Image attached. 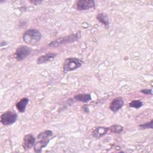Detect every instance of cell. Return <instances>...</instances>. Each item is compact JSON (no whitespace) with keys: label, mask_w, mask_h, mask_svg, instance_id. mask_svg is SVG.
Listing matches in <instances>:
<instances>
[{"label":"cell","mask_w":153,"mask_h":153,"mask_svg":"<svg viewBox=\"0 0 153 153\" xmlns=\"http://www.w3.org/2000/svg\"><path fill=\"white\" fill-rule=\"evenodd\" d=\"M42 35L39 31L35 29H29L26 30L23 35L24 42L29 45H36L41 39Z\"/></svg>","instance_id":"1"},{"label":"cell","mask_w":153,"mask_h":153,"mask_svg":"<svg viewBox=\"0 0 153 153\" xmlns=\"http://www.w3.org/2000/svg\"><path fill=\"white\" fill-rule=\"evenodd\" d=\"M83 64V62L76 57L67 58L63 65V71L66 73L68 72L75 71L79 68Z\"/></svg>","instance_id":"2"},{"label":"cell","mask_w":153,"mask_h":153,"mask_svg":"<svg viewBox=\"0 0 153 153\" xmlns=\"http://www.w3.org/2000/svg\"><path fill=\"white\" fill-rule=\"evenodd\" d=\"M81 36L80 32H77L76 33L70 35L68 36H66L62 38H57L52 42H51L48 45L50 47H58L60 45H63L66 44H69L71 42H73L74 41H76L79 39Z\"/></svg>","instance_id":"3"},{"label":"cell","mask_w":153,"mask_h":153,"mask_svg":"<svg viewBox=\"0 0 153 153\" xmlns=\"http://www.w3.org/2000/svg\"><path fill=\"white\" fill-rule=\"evenodd\" d=\"M17 119V114L12 111H7L1 116V122L4 126H10L14 124Z\"/></svg>","instance_id":"4"},{"label":"cell","mask_w":153,"mask_h":153,"mask_svg":"<svg viewBox=\"0 0 153 153\" xmlns=\"http://www.w3.org/2000/svg\"><path fill=\"white\" fill-rule=\"evenodd\" d=\"M32 53V48L29 46L22 45L17 47L15 52V58L17 61H21L29 56Z\"/></svg>","instance_id":"5"},{"label":"cell","mask_w":153,"mask_h":153,"mask_svg":"<svg viewBox=\"0 0 153 153\" xmlns=\"http://www.w3.org/2000/svg\"><path fill=\"white\" fill-rule=\"evenodd\" d=\"M95 6L93 0H79L76 2V8L79 11L87 10Z\"/></svg>","instance_id":"6"},{"label":"cell","mask_w":153,"mask_h":153,"mask_svg":"<svg viewBox=\"0 0 153 153\" xmlns=\"http://www.w3.org/2000/svg\"><path fill=\"white\" fill-rule=\"evenodd\" d=\"M35 137L33 134L30 133L26 134L23 139L22 146L25 150H29L33 147L35 143Z\"/></svg>","instance_id":"7"},{"label":"cell","mask_w":153,"mask_h":153,"mask_svg":"<svg viewBox=\"0 0 153 153\" xmlns=\"http://www.w3.org/2000/svg\"><path fill=\"white\" fill-rule=\"evenodd\" d=\"M124 100L120 96L114 98L109 105V109L113 112H118L123 106Z\"/></svg>","instance_id":"8"},{"label":"cell","mask_w":153,"mask_h":153,"mask_svg":"<svg viewBox=\"0 0 153 153\" xmlns=\"http://www.w3.org/2000/svg\"><path fill=\"white\" fill-rule=\"evenodd\" d=\"M109 132V127H97L93 131V136L95 138L99 139Z\"/></svg>","instance_id":"9"},{"label":"cell","mask_w":153,"mask_h":153,"mask_svg":"<svg viewBox=\"0 0 153 153\" xmlns=\"http://www.w3.org/2000/svg\"><path fill=\"white\" fill-rule=\"evenodd\" d=\"M57 56L56 53H48L39 56V57L37 60V63L40 65L42 63H45L51 61V60L54 59V57Z\"/></svg>","instance_id":"10"},{"label":"cell","mask_w":153,"mask_h":153,"mask_svg":"<svg viewBox=\"0 0 153 153\" xmlns=\"http://www.w3.org/2000/svg\"><path fill=\"white\" fill-rule=\"evenodd\" d=\"M49 141H50V139L48 138L39 139V140L36 143H35L33 146L35 151L36 152H41L42 151V148H45L48 145Z\"/></svg>","instance_id":"11"},{"label":"cell","mask_w":153,"mask_h":153,"mask_svg":"<svg viewBox=\"0 0 153 153\" xmlns=\"http://www.w3.org/2000/svg\"><path fill=\"white\" fill-rule=\"evenodd\" d=\"M29 100L27 97H23L21 99L16 105L17 110L21 113L24 112L26 110L27 104L29 103Z\"/></svg>","instance_id":"12"},{"label":"cell","mask_w":153,"mask_h":153,"mask_svg":"<svg viewBox=\"0 0 153 153\" xmlns=\"http://www.w3.org/2000/svg\"><path fill=\"white\" fill-rule=\"evenodd\" d=\"M74 99L78 102L87 103L91 100V97L90 94H78L74 96Z\"/></svg>","instance_id":"13"},{"label":"cell","mask_w":153,"mask_h":153,"mask_svg":"<svg viewBox=\"0 0 153 153\" xmlns=\"http://www.w3.org/2000/svg\"><path fill=\"white\" fill-rule=\"evenodd\" d=\"M97 19L98 20V21L101 23L102 24H103L104 26H109V18L108 16L103 13H99L97 15Z\"/></svg>","instance_id":"14"},{"label":"cell","mask_w":153,"mask_h":153,"mask_svg":"<svg viewBox=\"0 0 153 153\" xmlns=\"http://www.w3.org/2000/svg\"><path fill=\"white\" fill-rule=\"evenodd\" d=\"M109 131L111 133H115V134H120L122 132L123 130V126L117 124L111 126V127H109Z\"/></svg>","instance_id":"15"},{"label":"cell","mask_w":153,"mask_h":153,"mask_svg":"<svg viewBox=\"0 0 153 153\" xmlns=\"http://www.w3.org/2000/svg\"><path fill=\"white\" fill-rule=\"evenodd\" d=\"M52 135H53L52 131H51L50 130H44V131L41 132L38 135V139H47V138H49Z\"/></svg>","instance_id":"16"},{"label":"cell","mask_w":153,"mask_h":153,"mask_svg":"<svg viewBox=\"0 0 153 153\" xmlns=\"http://www.w3.org/2000/svg\"><path fill=\"white\" fill-rule=\"evenodd\" d=\"M143 106V102L140 100H133L129 103V106L133 108L138 109Z\"/></svg>","instance_id":"17"},{"label":"cell","mask_w":153,"mask_h":153,"mask_svg":"<svg viewBox=\"0 0 153 153\" xmlns=\"http://www.w3.org/2000/svg\"><path fill=\"white\" fill-rule=\"evenodd\" d=\"M152 124H153V120H151L150 122L146 123L144 124H141L139 125V127L141 129H147V128H152Z\"/></svg>","instance_id":"18"},{"label":"cell","mask_w":153,"mask_h":153,"mask_svg":"<svg viewBox=\"0 0 153 153\" xmlns=\"http://www.w3.org/2000/svg\"><path fill=\"white\" fill-rule=\"evenodd\" d=\"M140 92L145 94H148V95H152V89H142L140 90Z\"/></svg>","instance_id":"19"},{"label":"cell","mask_w":153,"mask_h":153,"mask_svg":"<svg viewBox=\"0 0 153 153\" xmlns=\"http://www.w3.org/2000/svg\"><path fill=\"white\" fill-rule=\"evenodd\" d=\"M31 2H32L33 4H35V3H41L42 1H30Z\"/></svg>","instance_id":"20"}]
</instances>
